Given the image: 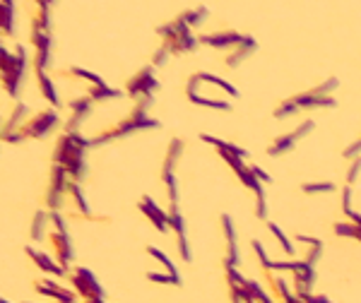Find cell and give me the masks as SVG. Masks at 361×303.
I'll return each mask as SVG.
<instances>
[{"label": "cell", "instance_id": "obj_1", "mask_svg": "<svg viewBox=\"0 0 361 303\" xmlns=\"http://www.w3.org/2000/svg\"><path fill=\"white\" fill-rule=\"evenodd\" d=\"M70 282H72V287H75V294H79L84 301H89V299H104L101 287L96 284V279H94V274L89 270L77 267L70 274Z\"/></svg>", "mask_w": 361, "mask_h": 303}, {"label": "cell", "instance_id": "obj_2", "mask_svg": "<svg viewBox=\"0 0 361 303\" xmlns=\"http://www.w3.org/2000/svg\"><path fill=\"white\" fill-rule=\"evenodd\" d=\"M34 289L39 291V294H44V296H51V299H56L58 303H72L75 301V294L68 291V289H61L58 284H53V282H48V279H44V282H36L34 284Z\"/></svg>", "mask_w": 361, "mask_h": 303}, {"label": "cell", "instance_id": "obj_3", "mask_svg": "<svg viewBox=\"0 0 361 303\" xmlns=\"http://www.w3.org/2000/svg\"><path fill=\"white\" fill-rule=\"evenodd\" d=\"M56 123V116L53 113H39L36 118L31 123H27L24 128H22V135H31V137H39V135H44L51 125Z\"/></svg>", "mask_w": 361, "mask_h": 303}, {"label": "cell", "instance_id": "obj_4", "mask_svg": "<svg viewBox=\"0 0 361 303\" xmlns=\"http://www.w3.org/2000/svg\"><path fill=\"white\" fill-rule=\"evenodd\" d=\"M27 255L44 270V272H51V274H58V277H63V267H58L51 257H46L44 253H36V250H31V248H27Z\"/></svg>", "mask_w": 361, "mask_h": 303}, {"label": "cell", "instance_id": "obj_5", "mask_svg": "<svg viewBox=\"0 0 361 303\" xmlns=\"http://www.w3.org/2000/svg\"><path fill=\"white\" fill-rule=\"evenodd\" d=\"M147 279H152V282H164V284H178V277H161L159 272H149L147 274Z\"/></svg>", "mask_w": 361, "mask_h": 303}, {"label": "cell", "instance_id": "obj_6", "mask_svg": "<svg viewBox=\"0 0 361 303\" xmlns=\"http://www.w3.org/2000/svg\"><path fill=\"white\" fill-rule=\"evenodd\" d=\"M303 303H330V299H325V296H306V299H301Z\"/></svg>", "mask_w": 361, "mask_h": 303}]
</instances>
